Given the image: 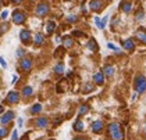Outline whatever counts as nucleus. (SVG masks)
Segmentation results:
<instances>
[{
  "label": "nucleus",
  "mask_w": 146,
  "mask_h": 140,
  "mask_svg": "<svg viewBox=\"0 0 146 140\" xmlns=\"http://www.w3.org/2000/svg\"><path fill=\"white\" fill-rule=\"evenodd\" d=\"M109 136L111 140H123L124 139V133L121 130V126L117 122H113L109 125Z\"/></svg>",
  "instance_id": "f257e3e1"
},
{
  "label": "nucleus",
  "mask_w": 146,
  "mask_h": 140,
  "mask_svg": "<svg viewBox=\"0 0 146 140\" xmlns=\"http://www.w3.org/2000/svg\"><path fill=\"white\" fill-rule=\"evenodd\" d=\"M135 89L139 94L146 92V78L143 75H138L135 79Z\"/></svg>",
  "instance_id": "f03ea898"
},
{
  "label": "nucleus",
  "mask_w": 146,
  "mask_h": 140,
  "mask_svg": "<svg viewBox=\"0 0 146 140\" xmlns=\"http://www.w3.org/2000/svg\"><path fill=\"white\" fill-rule=\"evenodd\" d=\"M35 126L36 128H39V129H45L47 128V125H49V119L45 118V117H39V118L35 119Z\"/></svg>",
  "instance_id": "7ed1b4c3"
},
{
  "label": "nucleus",
  "mask_w": 146,
  "mask_h": 140,
  "mask_svg": "<svg viewBox=\"0 0 146 140\" xmlns=\"http://www.w3.org/2000/svg\"><path fill=\"white\" fill-rule=\"evenodd\" d=\"M49 13V4H46V3H40V4H38V7H36V15H39V17H43Z\"/></svg>",
  "instance_id": "20e7f679"
},
{
  "label": "nucleus",
  "mask_w": 146,
  "mask_h": 140,
  "mask_svg": "<svg viewBox=\"0 0 146 140\" xmlns=\"http://www.w3.org/2000/svg\"><path fill=\"white\" fill-rule=\"evenodd\" d=\"M13 21L14 24H23L25 21V14H24L23 11H14L13 13Z\"/></svg>",
  "instance_id": "39448f33"
},
{
  "label": "nucleus",
  "mask_w": 146,
  "mask_h": 140,
  "mask_svg": "<svg viewBox=\"0 0 146 140\" xmlns=\"http://www.w3.org/2000/svg\"><path fill=\"white\" fill-rule=\"evenodd\" d=\"M20 67H21V69H23V71L29 72V71H31V68H32V60H31V58H23V60H21V63H20Z\"/></svg>",
  "instance_id": "423d86ee"
},
{
  "label": "nucleus",
  "mask_w": 146,
  "mask_h": 140,
  "mask_svg": "<svg viewBox=\"0 0 146 140\" xmlns=\"http://www.w3.org/2000/svg\"><path fill=\"white\" fill-rule=\"evenodd\" d=\"M6 101L10 103V104H17L20 101V94L17 92H10L7 94V97H6Z\"/></svg>",
  "instance_id": "0eeeda50"
},
{
  "label": "nucleus",
  "mask_w": 146,
  "mask_h": 140,
  "mask_svg": "<svg viewBox=\"0 0 146 140\" xmlns=\"http://www.w3.org/2000/svg\"><path fill=\"white\" fill-rule=\"evenodd\" d=\"M13 119H14V112H13V111H9V112H6L4 115H1L0 122H1V125H7L9 122H11Z\"/></svg>",
  "instance_id": "6e6552de"
},
{
  "label": "nucleus",
  "mask_w": 146,
  "mask_h": 140,
  "mask_svg": "<svg viewBox=\"0 0 146 140\" xmlns=\"http://www.w3.org/2000/svg\"><path fill=\"white\" fill-rule=\"evenodd\" d=\"M93 82L96 83V85H103L104 83V74L99 71V72H96L95 75H93Z\"/></svg>",
  "instance_id": "1a4fd4ad"
},
{
  "label": "nucleus",
  "mask_w": 146,
  "mask_h": 140,
  "mask_svg": "<svg viewBox=\"0 0 146 140\" xmlns=\"http://www.w3.org/2000/svg\"><path fill=\"white\" fill-rule=\"evenodd\" d=\"M20 38H21V40H23L24 43H29V40H31V32L28 29H23L20 32Z\"/></svg>",
  "instance_id": "9d476101"
},
{
  "label": "nucleus",
  "mask_w": 146,
  "mask_h": 140,
  "mask_svg": "<svg viewBox=\"0 0 146 140\" xmlns=\"http://www.w3.org/2000/svg\"><path fill=\"white\" fill-rule=\"evenodd\" d=\"M103 130V122L102 121H95L92 123V132L93 133H100Z\"/></svg>",
  "instance_id": "9b49d317"
},
{
  "label": "nucleus",
  "mask_w": 146,
  "mask_h": 140,
  "mask_svg": "<svg viewBox=\"0 0 146 140\" xmlns=\"http://www.w3.org/2000/svg\"><path fill=\"white\" fill-rule=\"evenodd\" d=\"M120 7H121V10H123L124 13H129V11L132 10V3H131L129 0H124V1H121Z\"/></svg>",
  "instance_id": "f8f14e48"
},
{
  "label": "nucleus",
  "mask_w": 146,
  "mask_h": 140,
  "mask_svg": "<svg viewBox=\"0 0 146 140\" xmlns=\"http://www.w3.org/2000/svg\"><path fill=\"white\" fill-rule=\"evenodd\" d=\"M89 7H90V10H93V11H99L102 10V0H92L89 3Z\"/></svg>",
  "instance_id": "ddd939ff"
},
{
  "label": "nucleus",
  "mask_w": 146,
  "mask_h": 140,
  "mask_svg": "<svg viewBox=\"0 0 146 140\" xmlns=\"http://www.w3.org/2000/svg\"><path fill=\"white\" fill-rule=\"evenodd\" d=\"M45 42V38H43V35L42 33H36L34 38V44L35 46H42Z\"/></svg>",
  "instance_id": "4468645a"
},
{
  "label": "nucleus",
  "mask_w": 146,
  "mask_h": 140,
  "mask_svg": "<svg viewBox=\"0 0 146 140\" xmlns=\"http://www.w3.org/2000/svg\"><path fill=\"white\" fill-rule=\"evenodd\" d=\"M54 29H56V24H54L53 21L47 22V25H46V33H47V35H52Z\"/></svg>",
  "instance_id": "2eb2a0df"
},
{
  "label": "nucleus",
  "mask_w": 146,
  "mask_h": 140,
  "mask_svg": "<svg viewBox=\"0 0 146 140\" xmlns=\"http://www.w3.org/2000/svg\"><path fill=\"white\" fill-rule=\"evenodd\" d=\"M123 46H124V49H127V50H134L135 49V43L132 42V39H127L123 43Z\"/></svg>",
  "instance_id": "dca6fc26"
},
{
  "label": "nucleus",
  "mask_w": 146,
  "mask_h": 140,
  "mask_svg": "<svg viewBox=\"0 0 146 140\" xmlns=\"http://www.w3.org/2000/svg\"><path fill=\"white\" fill-rule=\"evenodd\" d=\"M88 49L89 50H92V52H96L98 49H99V46H98V43H96V40L92 38V39H89V42H88Z\"/></svg>",
  "instance_id": "f3484780"
},
{
  "label": "nucleus",
  "mask_w": 146,
  "mask_h": 140,
  "mask_svg": "<svg viewBox=\"0 0 146 140\" xmlns=\"http://www.w3.org/2000/svg\"><path fill=\"white\" fill-rule=\"evenodd\" d=\"M141 42H143V43L146 44V31H143V29H141V31H138L136 32V35H135Z\"/></svg>",
  "instance_id": "a211bd4d"
},
{
  "label": "nucleus",
  "mask_w": 146,
  "mask_h": 140,
  "mask_svg": "<svg viewBox=\"0 0 146 140\" xmlns=\"http://www.w3.org/2000/svg\"><path fill=\"white\" fill-rule=\"evenodd\" d=\"M104 75H107V76H113L114 75V67L113 65H106L104 67V72H103Z\"/></svg>",
  "instance_id": "6ab92c4d"
},
{
  "label": "nucleus",
  "mask_w": 146,
  "mask_h": 140,
  "mask_svg": "<svg viewBox=\"0 0 146 140\" xmlns=\"http://www.w3.org/2000/svg\"><path fill=\"white\" fill-rule=\"evenodd\" d=\"M32 93H34V90H32V87H31V86H25L23 89V96L24 97L32 96Z\"/></svg>",
  "instance_id": "aec40b11"
},
{
  "label": "nucleus",
  "mask_w": 146,
  "mask_h": 140,
  "mask_svg": "<svg viewBox=\"0 0 146 140\" xmlns=\"http://www.w3.org/2000/svg\"><path fill=\"white\" fill-rule=\"evenodd\" d=\"M72 44H74L72 39H71L70 36H66V38H64V49H70V47H72Z\"/></svg>",
  "instance_id": "412c9836"
},
{
  "label": "nucleus",
  "mask_w": 146,
  "mask_h": 140,
  "mask_svg": "<svg viewBox=\"0 0 146 140\" xmlns=\"http://www.w3.org/2000/svg\"><path fill=\"white\" fill-rule=\"evenodd\" d=\"M74 129L77 130V132H82V130L85 129V128H84V122H82V121H77V122L74 123Z\"/></svg>",
  "instance_id": "4be33fe9"
},
{
  "label": "nucleus",
  "mask_w": 146,
  "mask_h": 140,
  "mask_svg": "<svg viewBox=\"0 0 146 140\" xmlns=\"http://www.w3.org/2000/svg\"><path fill=\"white\" fill-rule=\"evenodd\" d=\"M42 111V106L40 104H35V106H32V108H31V114H39Z\"/></svg>",
  "instance_id": "5701e85b"
},
{
  "label": "nucleus",
  "mask_w": 146,
  "mask_h": 140,
  "mask_svg": "<svg viewBox=\"0 0 146 140\" xmlns=\"http://www.w3.org/2000/svg\"><path fill=\"white\" fill-rule=\"evenodd\" d=\"M54 72H56V74H63V72H64V65H63V63L56 64V67H54Z\"/></svg>",
  "instance_id": "b1692460"
},
{
  "label": "nucleus",
  "mask_w": 146,
  "mask_h": 140,
  "mask_svg": "<svg viewBox=\"0 0 146 140\" xmlns=\"http://www.w3.org/2000/svg\"><path fill=\"white\" fill-rule=\"evenodd\" d=\"M88 110H89V107H88L86 104L81 106V108H79V111H78V115H84V114H86V112H88Z\"/></svg>",
  "instance_id": "393cba45"
},
{
  "label": "nucleus",
  "mask_w": 146,
  "mask_h": 140,
  "mask_svg": "<svg viewBox=\"0 0 146 140\" xmlns=\"http://www.w3.org/2000/svg\"><path fill=\"white\" fill-rule=\"evenodd\" d=\"M95 87H93V85H90V83H85V86H84V92L85 93H88V92H92Z\"/></svg>",
  "instance_id": "a878e982"
},
{
  "label": "nucleus",
  "mask_w": 146,
  "mask_h": 140,
  "mask_svg": "<svg viewBox=\"0 0 146 140\" xmlns=\"http://www.w3.org/2000/svg\"><path fill=\"white\" fill-rule=\"evenodd\" d=\"M143 15H145V14H143V11L139 10L138 13H136V17H135V20H136V21H141V20L143 18Z\"/></svg>",
  "instance_id": "bb28decb"
},
{
  "label": "nucleus",
  "mask_w": 146,
  "mask_h": 140,
  "mask_svg": "<svg viewBox=\"0 0 146 140\" xmlns=\"http://www.w3.org/2000/svg\"><path fill=\"white\" fill-rule=\"evenodd\" d=\"M7 133H9V130L6 129V128H1V129H0V139L6 137V136H7Z\"/></svg>",
  "instance_id": "cd10ccee"
},
{
  "label": "nucleus",
  "mask_w": 146,
  "mask_h": 140,
  "mask_svg": "<svg viewBox=\"0 0 146 140\" xmlns=\"http://www.w3.org/2000/svg\"><path fill=\"white\" fill-rule=\"evenodd\" d=\"M107 47H109V49H111V50H114L115 53H120V50L117 49V46H115V44H113V43H107Z\"/></svg>",
  "instance_id": "c85d7f7f"
},
{
  "label": "nucleus",
  "mask_w": 146,
  "mask_h": 140,
  "mask_svg": "<svg viewBox=\"0 0 146 140\" xmlns=\"http://www.w3.org/2000/svg\"><path fill=\"white\" fill-rule=\"evenodd\" d=\"M63 52H64V47H58V50L54 53V55H56V57H61V55H63Z\"/></svg>",
  "instance_id": "c756f323"
},
{
  "label": "nucleus",
  "mask_w": 146,
  "mask_h": 140,
  "mask_svg": "<svg viewBox=\"0 0 146 140\" xmlns=\"http://www.w3.org/2000/svg\"><path fill=\"white\" fill-rule=\"evenodd\" d=\"M95 24L98 25V28H100L102 29V20L99 18V17H96V18H95Z\"/></svg>",
  "instance_id": "7c9ffc66"
},
{
  "label": "nucleus",
  "mask_w": 146,
  "mask_h": 140,
  "mask_svg": "<svg viewBox=\"0 0 146 140\" xmlns=\"http://www.w3.org/2000/svg\"><path fill=\"white\" fill-rule=\"evenodd\" d=\"M67 21H68V22H74V21H77V17L71 14V15H68V17H67Z\"/></svg>",
  "instance_id": "2f4dec72"
},
{
  "label": "nucleus",
  "mask_w": 146,
  "mask_h": 140,
  "mask_svg": "<svg viewBox=\"0 0 146 140\" xmlns=\"http://www.w3.org/2000/svg\"><path fill=\"white\" fill-rule=\"evenodd\" d=\"M72 35H74V36H82V38H85V33L79 32V31H74V32H72Z\"/></svg>",
  "instance_id": "473e14b6"
},
{
  "label": "nucleus",
  "mask_w": 146,
  "mask_h": 140,
  "mask_svg": "<svg viewBox=\"0 0 146 140\" xmlns=\"http://www.w3.org/2000/svg\"><path fill=\"white\" fill-rule=\"evenodd\" d=\"M0 64H1L3 68H7V64H6V61H4V57H1V55H0Z\"/></svg>",
  "instance_id": "72a5a7b5"
},
{
  "label": "nucleus",
  "mask_w": 146,
  "mask_h": 140,
  "mask_svg": "<svg viewBox=\"0 0 146 140\" xmlns=\"http://www.w3.org/2000/svg\"><path fill=\"white\" fill-rule=\"evenodd\" d=\"M107 18H109V17L106 15V17L102 20V29H104V26H106V22H107Z\"/></svg>",
  "instance_id": "f704fd0d"
},
{
  "label": "nucleus",
  "mask_w": 146,
  "mask_h": 140,
  "mask_svg": "<svg viewBox=\"0 0 146 140\" xmlns=\"http://www.w3.org/2000/svg\"><path fill=\"white\" fill-rule=\"evenodd\" d=\"M24 54H25V50H23V49H18V50H17V55H18V57H23Z\"/></svg>",
  "instance_id": "c9c22d12"
},
{
  "label": "nucleus",
  "mask_w": 146,
  "mask_h": 140,
  "mask_svg": "<svg viewBox=\"0 0 146 140\" xmlns=\"http://www.w3.org/2000/svg\"><path fill=\"white\" fill-rule=\"evenodd\" d=\"M11 140H18V133H17V130H13V137Z\"/></svg>",
  "instance_id": "e433bc0d"
},
{
  "label": "nucleus",
  "mask_w": 146,
  "mask_h": 140,
  "mask_svg": "<svg viewBox=\"0 0 146 140\" xmlns=\"http://www.w3.org/2000/svg\"><path fill=\"white\" fill-rule=\"evenodd\" d=\"M7 15H9V13H7V11H3V13H1V20H6Z\"/></svg>",
  "instance_id": "4c0bfd02"
},
{
  "label": "nucleus",
  "mask_w": 146,
  "mask_h": 140,
  "mask_svg": "<svg viewBox=\"0 0 146 140\" xmlns=\"http://www.w3.org/2000/svg\"><path fill=\"white\" fill-rule=\"evenodd\" d=\"M17 79H18V76L14 75V76H13V82H11V83H17Z\"/></svg>",
  "instance_id": "58836bf2"
},
{
  "label": "nucleus",
  "mask_w": 146,
  "mask_h": 140,
  "mask_svg": "<svg viewBox=\"0 0 146 140\" xmlns=\"http://www.w3.org/2000/svg\"><path fill=\"white\" fill-rule=\"evenodd\" d=\"M11 1L14 3V4H20V3H21L23 0H11Z\"/></svg>",
  "instance_id": "ea45409f"
},
{
  "label": "nucleus",
  "mask_w": 146,
  "mask_h": 140,
  "mask_svg": "<svg viewBox=\"0 0 146 140\" xmlns=\"http://www.w3.org/2000/svg\"><path fill=\"white\" fill-rule=\"evenodd\" d=\"M3 111H4V107H3V106H0V114H1Z\"/></svg>",
  "instance_id": "a19ab883"
},
{
  "label": "nucleus",
  "mask_w": 146,
  "mask_h": 140,
  "mask_svg": "<svg viewBox=\"0 0 146 140\" xmlns=\"http://www.w3.org/2000/svg\"><path fill=\"white\" fill-rule=\"evenodd\" d=\"M74 140H85V139H82V137H77V139H74Z\"/></svg>",
  "instance_id": "79ce46f5"
},
{
  "label": "nucleus",
  "mask_w": 146,
  "mask_h": 140,
  "mask_svg": "<svg viewBox=\"0 0 146 140\" xmlns=\"http://www.w3.org/2000/svg\"><path fill=\"white\" fill-rule=\"evenodd\" d=\"M29 1H36V0H29Z\"/></svg>",
  "instance_id": "37998d69"
},
{
  "label": "nucleus",
  "mask_w": 146,
  "mask_h": 140,
  "mask_svg": "<svg viewBox=\"0 0 146 140\" xmlns=\"http://www.w3.org/2000/svg\"><path fill=\"white\" fill-rule=\"evenodd\" d=\"M0 6H1V1H0Z\"/></svg>",
  "instance_id": "c03bdc74"
}]
</instances>
